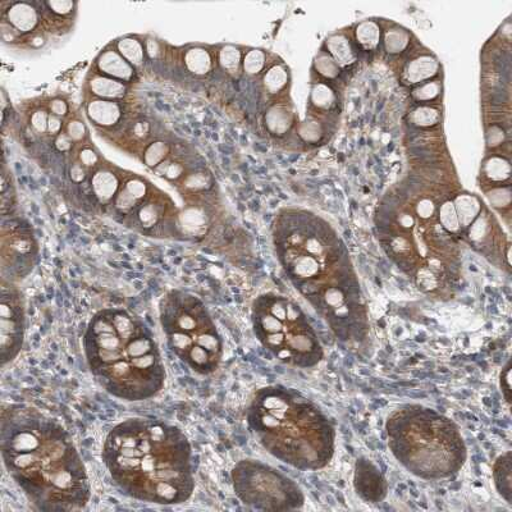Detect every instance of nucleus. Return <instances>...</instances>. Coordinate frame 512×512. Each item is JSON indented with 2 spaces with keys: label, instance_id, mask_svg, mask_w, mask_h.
Masks as SVG:
<instances>
[{
  "label": "nucleus",
  "instance_id": "1",
  "mask_svg": "<svg viewBox=\"0 0 512 512\" xmlns=\"http://www.w3.org/2000/svg\"><path fill=\"white\" fill-rule=\"evenodd\" d=\"M278 259L300 294L326 320L338 340L361 342L369 315L349 251L326 222L287 213L274 231Z\"/></svg>",
  "mask_w": 512,
  "mask_h": 512
},
{
  "label": "nucleus",
  "instance_id": "2",
  "mask_svg": "<svg viewBox=\"0 0 512 512\" xmlns=\"http://www.w3.org/2000/svg\"><path fill=\"white\" fill-rule=\"evenodd\" d=\"M0 452L7 472L34 509L80 511L88 506V472L70 434L31 406L4 405Z\"/></svg>",
  "mask_w": 512,
  "mask_h": 512
},
{
  "label": "nucleus",
  "instance_id": "3",
  "mask_svg": "<svg viewBox=\"0 0 512 512\" xmlns=\"http://www.w3.org/2000/svg\"><path fill=\"white\" fill-rule=\"evenodd\" d=\"M102 457L114 484L137 501L181 505L194 493V452L176 425L125 420L108 433Z\"/></svg>",
  "mask_w": 512,
  "mask_h": 512
},
{
  "label": "nucleus",
  "instance_id": "4",
  "mask_svg": "<svg viewBox=\"0 0 512 512\" xmlns=\"http://www.w3.org/2000/svg\"><path fill=\"white\" fill-rule=\"evenodd\" d=\"M84 351L95 381L117 399L145 401L163 390L167 373L152 329L125 309L94 314Z\"/></svg>",
  "mask_w": 512,
  "mask_h": 512
},
{
  "label": "nucleus",
  "instance_id": "5",
  "mask_svg": "<svg viewBox=\"0 0 512 512\" xmlns=\"http://www.w3.org/2000/svg\"><path fill=\"white\" fill-rule=\"evenodd\" d=\"M246 419L260 445L292 468L317 472L335 456L336 432L331 420L292 388H260L250 401Z\"/></svg>",
  "mask_w": 512,
  "mask_h": 512
},
{
  "label": "nucleus",
  "instance_id": "6",
  "mask_svg": "<svg viewBox=\"0 0 512 512\" xmlns=\"http://www.w3.org/2000/svg\"><path fill=\"white\" fill-rule=\"evenodd\" d=\"M388 447L410 474L423 480L454 477L468 460L459 427L422 405H404L388 416Z\"/></svg>",
  "mask_w": 512,
  "mask_h": 512
},
{
  "label": "nucleus",
  "instance_id": "7",
  "mask_svg": "<svg viewBox=\"0 0 512 512\" xmlns=\"http://www.w3.org/2000/svg\"><path fill=\"white\" fill-rule=\"evenodd\" d=\"M159 320L169 349L192 372L209 376L223 358V340L207 306L198 297L169 291L160 300Z\"/></svg>",
  "mask_w": 512,
  "mask_h": 512
},
{
  "label": "nucleus",
  "instance_id": "8",
  "mask_svg": "<svg viewBox=\"0 0 512 512\" xmlns=\"http://www.w3.org/2000/svg\"><path fill=\"white\" fill-rule=\"evenodd\" d=\"M251 322L260 344L282 363L309 369L323 360V346L312 323L300 306L287 297L273 294L256 297Z\"/></svg>",
  "mask_w": 512,
  "mask_h": 512
},
{
  "label": "nucleus",
  "instance_id": "9",
  "mask_svg": "<svg viewBox=\"0 0 512 512\" xmlns=\"http://www.w3.org/2000/svg\"><path fill=\"white\" fill-rule=\"evenodd\" d=\"M235 495L242 504L262 511L303 509L305 496L287 475L258 460H242L231 472Z\"/></svg>",
  "mask_w": 512,
  "mask_h": 512
},
{
  "label": "nucleus",
  "instance_id": "10",
  "mask_svg": "<svg viewBox=\"0 0 512 512\" xmlns=\"http://www.w3.org/2000/svg\"><path fill=\"white\" fill-rule=\"evenodd\" d=\"M36 242L29 224L21 221L3 222V280L15 282L25 278L34 268Z\"/></svg>",
  "mask_w": 512,
  "mask_h": 512
},
{
  "label": "nucleus",
  "instance_id": "11",
  "mask_svg": "<svg viewBox=\"0 0 512 512\" xmlns=\"http://www.w3.org/2000/svg\"><path fill=\"white\" fill-rule=\"evenodd\" d=\"M26 317L21 292L13 282L2 283V305H0V351L2 365L12 363L24 346Z\"/></svg>",
  "mask_w": 512,
  "mask_h": 512
},
{
  "label": "nucleus",
  "instance_id": "12",
  "mask_svg": "<svg viewBox=\"0 0 512 512\" xmlns=\"http://www.w3.org/2000/svg\"><path fill=\"white\" fill-rule=\"evenodd\" d=\"M355 491L368 504H379L387 497L388 484L372 461L360 457L355 464Z\"/></svg>",
  "mask_w": 512,
  "mask_h": 512
},
{
  "label": "nucleus",
  "instance_id": "13",
  "mask_svg": "<svg viewBox=\"0 0 512 512\" xmlns=\"http://www.w3.org/2000/svg\"><path fill=\"white\" fill-rule=\"evenodd\" d=\"M512 455L511 451L505 452L497 457L495 464H493V480L500 496L504 498L507 504H512V468H511Z\"/></svg>",
  "mask_w": 512,
  "mask_h": 512
},
{
  "label": "nucleus",
  "instance_id": "14",
  "mask_svg": "<svg viewBox=\"0 0 512 512\" xmlns=\"http://www.w3.org/2000/svg\"><path fill=\"white\" fill-rule=\"evenodd\" d=\"M99 66L105 73L118 77V79L130 80L132 75H134V71L128 66L125 59H122L114 52L102 54V56H100Z\"/></svg>",
  "mask_w": 512,
  "mask_h": 512
},
{
  "label": "nucleus",
  "instance_id": "15",
  "mask_svg": "<svg viewBox=\"0 0 512 512\" xmlns=\"http://www.w3.org/2000/svg\"><path fill=\"white\" fill-rule=\"evenodd\" d=\"M36 21H38V17H36L35 9L29 4L17 3L9 12V22L22 32L34 29Z\"/></svg>",
  "mask_w": 512,
  "mask_h": 512
},
{
  "label": "nucleus",
  "instance_id": "16",
  "mask_svg": "<svg viewBox=\"0 0 512 512\" xmlns=\"http://www.w3.org/2000/svg\"><path fill=\"white\" fill-rule=\"evenodd\" d=\"M117 184L114 177L109 175V173H100L99 176L94 178V189L96 196H99L100 199L107 200L112 198L114 190H116Z\"/></svg>",
  "mask_w": 512,
  "mask_h": 512
},
{
  "label": "nucleus",
  "instance_id": "17",
  "mask_svg": "<svg viewBox=\"0 0 512 512\" xmlns=\"http://www.w3.org/2000/svg\"><path fill=\"white\" fill-rule=\"evenodd\" d=\"M118 48H120L123 56L130 59L131 63L140 64L143 61V48L136 40H122L118 44Z\"/></svg>",
  "mask_w": 512,
  "mask_h": 512
},
{
  "label": "nucleus",
  "instance_id": "18",
  "mask_svg": "<svg viewBox=\"0 0 512 512\" xmlns=\"http://www.w3.org/2000/svg\"><path fill=\"white\" fill-rule=\"evenodd\" d=\"M501 391L507 404H511V361H507L506 367L501 373Z\"/></svg>",
  "mask_w": 512,
  "mask_h": 512
},
{
  "label": "nucleus",
  "instance_id": "19",
  "mask_svg": "<svg viewBox=\"0 0 512 512\" xmlns=\"http://www.w3.org/2000/svg\"><path fill=\"white\" fill-rule=\"evenodd\" d=\"M47 6L53 9V12L58 13V15H67V13H70L72 8L75 7V4L71 2H49Z\"/></svg>",
  "mask_w": 512,
  "mask_h": 512
},
{
  "label": "nucleus",
  "instance_id": "20",
  "mask_svg": "<svg viewBox=\"0 0 512 512\" xmlns=\"http://www.w3.org/2000/svg\"><path fill=\"white\" fill-rule=\"evenodd\" d=\"M32 125L36 127V130L43 131L45 128V117L44 114L36 113L34 117H32Z\"/></svg>",
  "mask_w": 512,
  "mask_h": 512
},
{
  "label": "nucleus",
  "instance_id": "21",
  "mask_svg": "<svg viewBox=\"0 0 512 512\" xmlns=\"http://www.w3.org/2000/svg\"><path fill=\"white\" fill-rule=\"evenodd\" d=\"M49 127L50 131L56 132L59 130V127H61V122H59L56 117H52L49 120Z\"/></svg>",
  "mask_w": 512,
  "mask_h": 512
}]
</instances>
